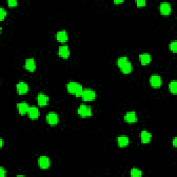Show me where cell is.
<instances>
[{
  "label": "cell",
  "mask_w": 177,
  "mask_h": 177,
  "mask_svg": "<svg viewBox=\"0 0 177 177\" xmlns=\"http://www.w3.org/2000/svg\"><path fill=\"white\" fill-rule=\"evenodd\" d=\"M7 11H6V9L3 7H0V20L2 21L4 20V18L7 16Z\"/></svg>",
  "instance_id": "603a6c76"
},
{
  "label": "cell",
  "mask_w": 177,
  "mask_h": 177,
  "mask_svg": "<svg viewBox=\"0 0 177 177\" xmlns=\"http://www.w3.org/2000/svg\"><path fill=\"white\" fill-rule=\"evenodd\" d=\"M152 138V135L151 133L147 131V130H142L141 132V142L142 143H148L151 141Z\"/></svg>",
  "instance_id": "ba28073f"
},
{
  "label": "cell",
  "mask_w": 177,
  "mask_h": 177,
  "mask_svg": "<svg viewBox=\"0 0 177 177\" xmlns=\"http://www.w3.org/2000/svg\"><path fill=\"white\" fill-rule=\"evenodd\" d=\"M25 68L29 71H34L36 69V63L33 58L26 59L25 61Z\"/></svg>",
  "instance_id": "8fae6325"
},
{
  "label": "cell",
  "mask_w": 177,
  "mask_h": 177,
  "mask_svg": "<svg viewBox=\"0 0 177 177\" xmlns=\"http://www.w3.org/2000/svg\"><path fill=\"white\" fill-rule=\"evenodd\" d=\"M38 102L40 106H46L49 102L48 95L43 93H40L38 95Z\"/></svg>",
  "instance_id": "7c38bea8"
},
{
  "label": "cell",
  "mask_w": 177,
  "mask_h": 177,
  "mask_svg": "<svg viewBox=\"0 0 177 177\" xmlns=\"http://www.w3.org/2000/svg\"><path fill=\"white\" fill-rule=\"evenodd\" d=\"M58 54L63 58H69L70 55V51L69 47L67 45L60 46L58 49Z\"/></svg>",
  "instance_id": "30bf717a"
},
{
  "label": "cell",
  "mask_w": 177,
  "mask_h": 177,
  "mask_svg": "<svg viewBox=\"0 0 177 177\" xmlns=\"http://www.w3.org/2000/svg\"><path fill=\"white\" fill-rule=\"evenodd\" d=\"M0 175H1L2 177H4L7 175V171L3 167H1V168H0Z\"/></svg>",
  "instance_id": "4316f807"
},
{
  "label": "cell",
  "mask_w": 177,
  "mask_h": 177,
  "mask_svg": "<svg viewBox=\"0 0 177 177\" xmlns=\"http://www.w3.org/2000/svg\"><path fill=\"white\" fill-rule=\"evenodd\" d=\"M130 175L132 177H140L142 176V172L137 168H132L130 172Z\"/></svg>",
  "instance_id": "7402d4cb"
},
{
  "label": "cell",
  "mask_w": 177,
  "mask_h": 177,
  "mask_svg": "<svg viewBox=\"0 0 177 177\" xmlns=\"http://www.w3.org/2000/svg\"><path fill=\"white\" fill-rule=\"evenodd\" d=\"M17 109L18 111H19L20 114H25L28 112V110H29V104H27L25 102H19V103L17 104Z\"/></svg>",
  "instance_id": "e0dca14e"
},
{
  "label": "cell",
  "mask_w": 177,
  "mask_h": 177,
  "mask_svg": "<svg viewBox=\"0 0 177 177\" xmlns=\"http://www.w3.org/2000/svg\"><path fill=\"white\" fill-rule=\"evenodd\" d=\"M82 98L86 101L93 100L95 98V93L94 90L90 89H86L83 90Z\"/></svg>",
  "instance_id": "3957f363"
},
{
  "label": "cell",
  "mask_w": 177,
  "mask_h": 177,
  "mask_svg": "<svg viewBox=\"0 0 177 177\" xmlns=\"http://www.w3.org/2000/svg\"><path fill=\"white\" fill-rule=\"evenodd\" d=\"M117 142H118V145H119V147H126L127 145H128L129 142V139L127 136L122 135L118 137Z\"/></svg>",
  "instance_id": "2e32d148"
},
{
  "label": "cell",
  "mask_w": 177,
  "mask_h": 177,
  "mask_svg": "<svg viewBox=\"0 0 177 177\" xmlns=\"http://www.w3.org/2000/svg\"><path fill=\"white\" fill-rule=\"evenodd\" d=\"M8 4L10 7H15L17 4V0H8Z\"/></svg>",
  "instance_id": "d4e9b609"
},
{
  "label": "cell",
  "mask_w": 177,
  "mask_h": 177,
  "mask_svg": "<svg viewBox=\"0 0 177 177\" xmlns=\"http://www.w3.org/2000/svg\"><path fill=\"white\" fill-rule=\"evenodd\" d=\"M169 90L172 94H176L177 93V82L176 80H172L169 84Z\"/></svg>",
  "instance_id": "ffe728a7"
},
{
  "label": "cell",
  "mask_w": 177,
  "mask_h": 177,
  "mask_svg": "<svg viewBox=\"0 0 177 177\" xmlns=\"http://www.w3.org/2000/svg\"><path fill=\"white\" fill-rule=\"evenodd\" d=\"M128 58L126 56H121L117 60V64L119 67H121L123 64H125L127 62H128Z\"/></svg>",
  "instance_id": "44dd1931"
},
{
  "label": "cell",
  "mask_w": 177,
  "mask_h": 177,
  "mask_svg": "<svg viewBox=\"0 0 177 177\" xmlns=\"http://www.w3.org/2000/svg\"><path fill=\"white\" fill-rule=\"evenodd\" d=\"M160 11L163 15H169L172 11V8H171V5L169 2H161L160 4Z\"/></svg>",
  "instance_id": "8992f818"
},
{
  "label": "cell",
  "mask_w": 177,
  "mask_h": 177,
  "mask_svg": "<svg viewBox=\"0 0 177 177\" xmlns=\"http://www.w3.org/2000/svg\"><path fill=\"white\" fill-rule=\"evenodd\" d=\"M3 145H4V140L3 138H0V147H2Z\"/></svg>",
  "instance_id": "f546056e"
},
{
  "label": "cell",
  "mask_w": 177,
  "mask_h": 177,
  "mask_svg": "<svg viewBox=\"0 0 177 177\" xmlns=\"http://www.w3.org/2000/svg\"><path fill=\"white\" fill-rule=\"evenodd\" d=\"M120 68L121 69V71H122L123 73H125V74L129 73L132 71V64L129 61H128Z\"/></svg>",
  "instance_id": "d6986e66"
},
{
  "label": "cell",
  "mask_w": 177,
  "mask_h": 177,
  "mask_svg": "<svg viewBox=\"0 0 177 177\" xmlns=\"http://www.w3.org/2000/svg\"><path fill=\"white\" fill-rule=\"evenodd\" d=\"M28 115L30 119H38L40 116V111L38 108L35 106L29 107V110H28Z\"/></svg>",
  "instance_id": "9c48e42d"
},
{
  "label": "cell",
  "mask_w": 177,
  "mask_h": 177,
  "mask_svg": "<svg viewBox=\"0 0 177 177\" xmlns=\"http://www.w3.org/2000/svg\"><path fill=\"white\" fill-rule=\"evenodd\" d=\"M38 163L40 168L48 169L50 166V160L46 156H41L38 159Z\"/></svg>",
  "instance_id": "52a82bcc"
},
{
  "label": "cell",
  "mask_w": 177,
  "mask_h": 177,
  "mask_svg": "<svg viewBox=\"0 0 177 177\" xmlns=\"http://www.w3.org/2000/svg\"><path fill=\"white\" fill-rule=\"evenodd\" d=\"M172 144H173V146L175 147H176V144H177V142H176V137H175L173 138L172 140Z\"/></svg>",
  "instance_id": "83f0119b"
},
{
  "label": "cell",
  "mask_w": 177,
  "mask_h": 177,
  "mask_svg": "<svg viewBox=\"0 0 177 177\" xmlns=\"http://www.w3.org/2000/svg\"><path fill=\"white\" fill-rule=\"evenodd\" d=\"M77 113L82 117H89L91 116V107L85 104H82L77 109Z\"/></svg>",
  "instance_id": "7a4b0ae2"
},
{
  "label": "cell",
  "mask_w": 177,
  "mask_h": 177,
  "mask_svg": "<svg viewBox=\"0 0 177 177\" xmlns=\"http://www.w3.org/2000/svg\"><path fill=\"white\" fill-rule=\"evenodd\" d=\"M151 59V55L147 53H143V54L139 55V60L142 65H146L150 63Z\"/></svg>",
  "instance_id": "5bb4252c"
},
{
  "label": "cell",
  "mask_w": 177,
  "mask_h": 177,
  "mask_svg": "<svg viewBox=\"0 0 177 177\" xmlns=\"http://www.w3.org/2000/svg\"><path fill=\"white\" fill-rule=\"evenodd\" d=\"M150 82L151 85L153 86V87L157 88L162 85L163 80H162V77H161L160 76L157 75V74H154V75H152L150 77Z\"/></svg>",
  "instance_id": "277c9868"
},
{
  "label": "cell",
  "mask_w": 177,
  "mask_h": 177,
  "mask_svg": "<svg viewBox=\"0 0 177 177\" xmlns=\"http://www.w3.org/2000/svg\"><path fill=\"white\" fill-rule=\"evenodd\" d=\"M170 50L174 53H176L177 51V42L176 40H174L170 44Z\"/></svg>",
  "instance_id": "cb8c5ba5"
},
{
  "label": "cell",
  "mask_w": 177,
  "mask_h": 177,
  "mask_svg": "<svg viewBox=\"0 0 177 177\" xmlns=\"http://www.w3.org/2000/svg\"><path fill=\"white\" fill-rule=\"evenodd\" d=\"M123 2H124V0H114L115 4H120Z\"/></svg>",
  "instance_id": "f1b7e54d"
},
{
  "label": "cell",
  "mask_w": 177,
  "mask_h": 177,
  "mask_svg": "<svg viewBox=\"0 0 177 177\" xmlns=\"http://www.w3.org/2000/svg\"><path fill=\"white\" fill-rule=\"evenodd\" d=\"M46 121L48 123L51 125H55L58 124L59 121V118L58 114L54 112V111H51L47 115H46Z\"/></svg>",
  "instance_id": "5b68a950"
},
{
  "label": "cell",
  "mask_w": 177,
  "mask_h": 177,
  "mask_svg": "<svg viewBox=\"0 0 177 177\" xmlns=\"http://www.w3.org/2000/svg\"><path fill=\"white\" fill-rule=\"evenodd\" d=\"M67 89L71 94H76V96H82L83 87L80 83L76 82H69L67 85Z\"/></svg>",
  "instance_id": "6da1fadb"
},
{
  "label": "cell",
  "mask_w": 177,
  "mask_h": 177,
  "mask_svg": "<svg viewBox=\"0 0 177 177\" xmlns=\"http://www.w3.org/2000/svg\"><path fill=\"white\" fill-rule=\"evenodd\" d=\"M17 90L19 94H24L29 91V86L24 82H20L17 85Z\"/></svg>",
  "instance_id": "ac0fdd59"
},
{
  "label": "cell",
  "mask_w": 177,
  "mask_h": 177,
  "mask_svg": "<svg viewBox=\"0 0 177 177\" xmlns=\"http://www.w3.org/2000/svg\"><path fill=\"white\" fill-rule=\"evenodd\" d=\"M136 2L138 7H142V6H145L146 4L145 0H136Z\"/></svg>",
  "instance_id": "484cf974"
},
{
  "label": "cell",
  "mask_w": 177,
  "mask_h": 177,
  "mask_svg": "<svg viewBox=\"0 0 177 177\" xmlns=\"http://www.w3.org/2000/svg\"><path fill=\"white\" fill-rule=\"evenodd\" d=\"M56 39L60 42H65L68 40V34L66 30H59L56 33Z\"/></svg>",
  "instance_id": "9a60e30c"
},
{
  "label": "cell",
  "mask_w": 177,
  "mask_h": 177,
  "mask_svg": "<svg viewBox=\"0 0 177 177\" xmlns=\"http://www.w3.org/2000/svg\"><path fill=\"white\" fill-rule=\"evenodd\" d=\"M125 120L129 123L136 122L137 121V117H136L135 111H130L127 112L125 115Z\"/></svg>",
  "instance_id": "4fadbf2b"
}]
</instances>
